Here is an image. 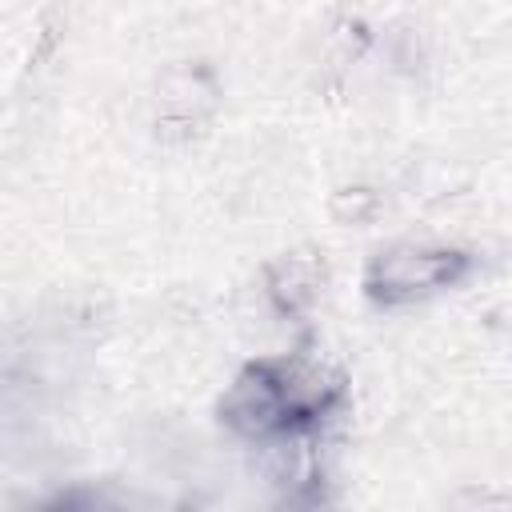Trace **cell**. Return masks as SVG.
I'll use <instances>...</instances> for the list:
<instances>
[{
  "label": "cell",
  "instance_id": "2",
  "mask_svg": "<svg viewBox=\"0 0 512 512\" xmlns=\"http://www.w3.org/2000/svg\"><path fill=\"white\" fill-rule=\"evenodd\" d=\"M452 264L456 256H384L372 272V292L384 296V300H396V296H408V292H420V288H432L440 284L444 276L452 280Z\"/></svg>",
  "mask_w": 512,
  "mask_h": 512
},
{
  "label": "cell",
  "instance_id": "1",
  "mask_svg": "<svg viewBox=\"0 0 512 512\" xmlns=\"http://www.w3.org/2000/svg\"><path fill=\"white\" fill-rule=\"evenodd\" d=\"M316 408H320V392L304 396L296 376L284 368H252L228 396V420L244 432H272L308 420Z\"/></svg>",
  "mask_w": 512,
  "mask_h": 512
}]
</instances>
